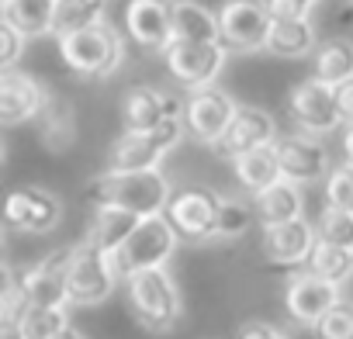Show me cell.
<instances>
[{
	"mask_svg": "<svg viewBox=\"0 0 353 339\" xmlns=\"http://www.w3.org/2000/svg\"><path fill=\"white\" fill-rule=\"evenodd\" d=\"M173 191L156 170H108L87 184V201L97 208H128L135 215H163Z\"/></svg>",
	"mask_w": 353,
	"mask_h": 339,
	"instance_id": "obj_1",
	"label": "cell"
},
{
	"mask_svg": "<svg viewBox=\"0 0 353 339\" xmlns=\"http://www.w3.org/2000/svg\"><path fill=\"white\" fill-rule=\"evenodd\" d=\"M128 308L142 329L170 332L181 322L184 301H181V291H176L173 277L166 274V267H149V270L128 274Z\"/></svg>",
	"mask_w": 353,
	"mask_h": 339,
	"instance_id": "obj_2",
	"label": "cell"
},
{
	"mask_svg": "<svg viewBox=\"0 0 353 339\" xmlns=\"http://www.w3.org/2000/svg\"><path fill=\"white\" fill-rule=\"evenodd\" d=\"M59 56L63 63L83 76V80H104L111 76L121 59H125V42L118 35V28L111 25H90L83 32H73V35H63L59 39Z\"/></svg>",
	"mask_w": 353,
	"mask_h": 339,
	"instance_id": "obj_3",
	"label": "cell"
},
{
	"mask_svg": "<svg viewBox=\"0 0 353 339\" xmlns=\"http://www.w3.org/2000/svg\"><path fill=\"white\" fill-rule=\"evenodd\" d=\"M184 118H163L152 132H125L108 152V170H156L159 159L184 138Z\"/></svg>",
	"mask_w": 353,
	"mask_h": 339,
	"instance_id": "obj_4",
	"label": "cell"
},
{
	"mask_svg": "<svg viewBox=\"0 0 353 339\" xmlns=\"http://www.w3.org/2000/svg\"><path fill=\"white\" fill-rule=\"evenodd\" d=\"M176 229L166 222V215H145L139 222V229L128 236V243L111 253L114 270L118 274H132V270H149V267H166V260L176 249Z\"/></svg>",
	"mask_w": 353,
	"mask_h": 339,
	"instance_id": "obj_5",
	"label": "cell"
},
{
	"mask_svg": "<svg viewBox=\"0 0 353 339\" xmlns=\"http://www.w3.org/2000/svg\"><path fill=\"white\" fill-rule=\"evenodd\" d=\"M114 280H118V270H114L111 253H104L90 239L77 243L73 260H70V274H66L70 301L73 305H101L111 298Z\"/></svg>",
	"mask_w": 353,
	"mask_h": 339,
	"instance_id": "obj_6",
	"label": "cell"
},
{
	"mask_svg": "<svg viewBox=\"0 0 353 339\" xmlns=\"http://www.w3.org/2000/svg\"><path fill=\"white\" fill-rule=\"evenodd\" d=\"M222 198L208 187H188L176 191L166 205V222L176 229L184 243H208L215 239V222H219Z\"/></svg>",
	"mask_w": 353,
	"mask_h": 339,
	"instance_id": "obj_7",
	"label": "cell"
},
{
	"mask_svg": "<svg viewBox=\"0 0 353 339\" xmlns=\"http://www.w3.org/2000/svg\"><path fill=\"white\" fill-rule=\"evenodd\" d=\"M166 70L173 73V80H181L191 90L212 87L225 66V42H184L173 39L166 49Z\"/></svg>",
	"mask_w": 353,
	"mask_h": 339,
	"instance_id": "obj_8",
	"label": "cell"
},
{
	"mask_svg": "<svg viewBox=\"0 0 353 339\" xmlns=\"http://www.w3.org/2000/svg\"><path fill=\"white\" fill-rule=\"evenodd\" d=\"M219 25H222L225 49L256 52V49H267L274 14L267 8V0H225L219 11Z\"/></svg>",
	"mask_w": 353,
	"mask_h": 339,
	"instance_id": "obj_9",
	"label": "cell"
},
{
	"mask_svg": "<svg viewBox=\"0 0 353 339\" xmlns=\"http://www.w3.org/2000/svg\"><path fill=\"white\" fill-rule=\"evenodd\" d=\"M288 118L294 121L298 132H308V135H329L332 128L343 125L336 111V90L315 76L298 83L288 94Z\"/></svg>",
	"mask_w": 353,
	"mask_h": 339,
	"instance_id": "obj_10",
	"label": "cell"
},
{
	"mask_svg": "<svg viewBox=\"0 0 353 339\" xmlns=\"http://www.w3.org/2000/svg\"><path fill=\"white\" fill-rule=\"evenodd\" d=\"M236 111H239V104L225 90L201 87V90H191V97L184 101V125L198 142L215 145L225 135V128L232 125Z\"/></svg>",
	"mask_w": 353,
	"mask_h": 339,
	"instance_id": "obj_11",
	"label": "cell"
},
{
	"mask_svg": "<svg viewBox=\"0 0 353 339\" xmlns=\"http://www.w3.org/2000/svg\"><path fill=\"white\" fill-rule=\"evenodd\" d=\"M274 149H277V159H281V174L288 181H294V184H315V181L332 174L329 149L315 135H308V132L281 135L274 142Z\"/></svg>",
	"mask_w": 353,
	"mask_h": 339,
	"instance_id": "obj_12",
	"label": "cell"
},
{
	"mask_svg": "<svg viewBox=\"0 0 353 339\" xmlns=\"http://www.w3.org/2000/svg\"><path fill=\"white\" fill-rule=\"evenodd\" d=\"M125 28L135 45L163 52L173 42V0H128Z\"/></svg>",
	"mask_w": 353,
	"mask_h": 339,
	"instance_id": "obj_13",
	"label": "cell"
},
{
	"mask_svg": "<svg viewBox=\"0 0 353 339\" xmlns=\"http://www.w3.org/2000/svg\"><path fill=\"white\" fill-rule=\"evenodd\" d=\"M274 142H277V125H274V118H270L263 107H243V104H239L232 125L225 128V135H222L212 149H215L222 159H239V156H246V152H253V149H260V145H274Z\"/></svg>",
	"mask_w": 353,
	"mask_h": 339,
	"instance_id": "obj_14",
	"label": "cell"
},
{
	"mask_svg": "<svg viewBox=\"0 0 353 339\" xmlns=\"http://www.w3.org/2000/svg\"><path fill=\"white\" fill-rule=\"evenodd\" d=\"M4 218H8V225L18 229V232H35V236H42V232H52V229L59 225L63 205H59L56 194H49V191H42V187H18V191H11V198H8Z\"/></svg>",
	"mask_w": 353,
	"mask_h": 339,
	"instance_id": "obj_15",
	"label": "cell"
},
{
	"mask_svg": "<svg viewBox=\"0 0 353 339\" xmlns=\"http://www.w3.org/2000/svg\"><path fill=\"white\" fill-rule=\"evenodd\" d=\"M332 305H339V287L322 280V277H315L312 270L291 277L288 287H284V308H288L291 322H298V325L312 329Z\"/></svg>",
	"mask_w": 353,
	"mask_h": 339,
	"instance_id": "obj_16",
	"label": "cell"
},
{
	"mask_svg": "<svg viewBox=\"0 0 353 339\" xmlns=\"http://www.w3.org/2000/svg\"><path fill=\"white\" fill-rule=\"evenodd\" d=\"M315 243H319V232H315V225H308L305 218L263 225V253H267V260H274V263H281V267L308 263Z\"/></svg>",
	"mask_w": 353,
	"mask_h": 339,
	"instance_id": "obj_17",
	"label": "cell"
},
{
	"mask_svg": "<svg viewBox=\"0 0 353 339\" xmlns=\"http://www.w3.org/2000/svg\"><path fill=\"white\" fill-rule=\"evenodd\" d=\"M46 101H49V94L28 73H4L0 76V121L4 125H21V121L39 118Z\"/></svg>",
	"mask_w": 353,
	"mask_h": 339,
	"instance_id": "obj_18",
	"label": "cell"
},
{
	"mask_svg": "<svg viewBox=\"0 0 353 339\" xmlns=\"http://www.w3.org/2000/svg\"><path fill=\"white\" fill-rule=\"evenodd\" d=\"M125 132H152L163 118H184V104L176 97H163L152 87H132L121 104Z\"/></svg>",
	"mask_w": 353,
	"mask_h": 339,
	"instance_id": "obj_19",
	"label": "cell"
},
{
	"mask_svg": "<svg viewBox=\"0 0 353 339\" xmlns=\"http://www.w3.org/2000/svg\"><path fill=\"white\" fill-rule=\"evenodd\" d=\"M73 249H77V246H63V249L42 256V260L25 274V284H28L32 305H63V301H70L66 274H70Z\"/></svg>",
	"mask_w": 353,
	"mask_h": 339,
	"instance_id": "obj_20",
	"label": "cell"
},
{
	"mask_svg": "<svg viewBox=\"0 0 353 339\" xmlns=\"http://www.w3.org/2000/svg\"><path fill=\"white\" fill-rule=\"evenodd\" d=\"M232 170H236L239 187L250 191V194H260V191H267L270 184H277V181L284 177L274 145H260V149H253V152L232 159Z\"/></svg>",
	"mask_w": 353,
	"mask_h": 339,
	"instance_id": "obj_21",
	"label": "cell"
},
{
	"mask_svg": "<svg viewBox=\"0 0 353 339\" xmlns=\"http://www.w3.org/2000/svg\"><path fill=\"white\" fill-rule=\"evenodd\" d=\"M173 39L184 42H222L219 14L194 0H173Z\"/></svg>",
	"mask_w": 353,
	"mask_h": 339,
	"instance_id": "obj_22",
	"label": "cell"
},
{
	"mask_svg": "<svg viewBox=\"0 0 353 339\" xmlns=\"http://www.w3.org/2000/svg\"><path fill=\"white\" fill-rule=\"evenodd\" d=\"M253 208H256V218H260L263 225L301 218V184L281 177V181L270 184L267 191L253 194Z\"/></svg>",
	"mask_w": 353,
	"mask_h": 339,
	"instance_id": "obj_23",
	"label": "cell"
},
{
	"mask_svg": "<svg viewBox=\"0 0 353 339\" xmlns=\"http://www.w3.org/2000/svg\"><path fill=\"white\" fill-rule=\"evenodd\" d=\"M263 52L284 56V59L308 56V52H315V28L308 25V18H274Z\"/></svg>",
	"mask_w": 353,
	"mask_h": 339,
	"instance_id": "obj_24",
	"label": "cell"
},
{
	"mask_svg": "<svg viewBox=\"0 0 353 339\" xmlns=\"http://www.w3.org/2000/svg\"><path fill=\"white\" fill-rule=\"evenodd\" d=\"M39 135H42L46 149H52V152H63V149L73 145V138H77V114H73L66 97L49 94V101H46V107L39 114Z\"/></svg>",
	"mask_w": 353,
	"mask_h": 339,
	"instance_id": "obj_25",
	"label": "cell"
},
{
	"mask_svg": "<svg viewBox=\"0 0 353 339\" xmlns=\"http://www.w3.org/2000/svg\"><path fill=\"white\" fill-rule=\"evenodd\" d=\"M139 222H142V215H135L128 208H97V218H94L87 239L94 246H101L104 253H118L128 243V236L139 229Z\"/></svg>",
	"mask_w": 353,
	"mask_h": 339,
	"instance_id": "obj_26",
	"label": "cell"
},
{
	"mask_svg": "<svg viewBox=\"0 0 353 339\" xmlns=\"http://www.w3.org/2000/svg\"><path fill=\"white\" fill-rule=\"evenodd\" d=\"M59 0H4V21L14 25L25 39H42L52 32Z\"/></svg>",
	"mask_w": 353,
	"mask_h": 339,
	"instance_id": "obj_27",
	"label": "cell"
},
{
	"mask_svg": "<svg viewBox=\"0 0 353 339\" xmlns=\"http://www.w3.org/2000/svg\"><path fill=\"white\" fill-rule=\"evenodd\" d=\"M312 76L336 87L343 80L353 76V42L350 39H329L322 45H315L312 56Z\"/></svg>",
	"mask_w": 353,
	"mask_h": 339,
	"instance_id": "obj_28",
	"label": "cell"
},
{
	"mask_svg": "<svg viewBox=\"0 0 353 339\" xmlns=\"http://www.w3.org/2000/svg\"><path fill=\"white\" fill-rule=\"evenodd\" d=\"M70 325L63 305H28L8 339H56Z\"/></svg>",
	"mask_w": 353,
	"mask_h": 339,
	"instance_id": "obj_29",
	"label": "cell"
},
{
	"mask_svg": "<svg viewBox=\"0 0 353 339\" xmlns=\"http://www.w3.org/2000/svg\"><path fill=\"white\" fill-rule=\"evenodd\" d=\"M108 11V0H59L56 4V21H52V35H73L83 32L90 25H101Z\"/></svg>",
	"mask_w": 353,
	"mask_h": 339,
	"instance_id": "obj_30",
	"label": "cell"
},
{
	"mask_svg": "<svg viewBox=\"0 0 353 339\" xmlns=\"http://www.w3.org/2000/svg\"><path fill=\"white\" fill-rule=\"evenodd\" d=\"M308 270L315 274V277H322V280H329V284H346L350 277H353V249H346V246H332V243H315V249H312V256H308Z\"/></svg>",
	"mask_w": 353,
	"mask_h": 339,
	"instance_id": "obj_31",
	"label": "cell"
},
{
	"mask_svg": "<svg viewBox=\"0 0 353 339\" xmlns=\"http://www.w3.org/2000/svg\"><path fill=\"white\" fill-rule=\"evenodd\" d=\"M4 305H0V322H4V332L11 336L14 325L21 322L25 308L32 305V294H28V284H25V274L18 270H4V298H0Z\"/></svg>",
	"mask_w": 353,
	"mask_h": 339,
	"instance_id": "obj_32",
	"label": "cell"
},
{
	"mask_svg": "<svg viewBox=\"0 0 353 339\" xmlns=\"http://www.w3.org/2000/svg\"><path fill=\"white\" fill-rule=\"evenodd\" d=\"M256 218V208H250L239 198H222L219 222H215V239H239Z\"/></svg>",
	"mask_w": 353,
	"mask_h": 339,
	"instance_id": "obj_33",
	"label": "cell"
},
{
	"mask_svg": "<svg viewBox=\"0 0 353 339\" xmlns=\"http://www.w3.org/2000/svg\"><path fill=\"white\" fill-rule=\"evenodd\" d=\"M315 232H319L322 243L353 249V212H343V208L325 205L322 215H319V222H315Z\"/></svg>",
	"mask_w": 353,
	"mask_h": 339,
	"instance_id": "obj_34",
	"label": "cell"
},
{
	"mask_svg": "<svg viewBox=\"0 0 353 339\" xmlns=\"http://www.w3.org/2000/svg\"><path fill=\"white\" fill-rule=\"evenodd\" d=\"M315 339H353V308L350 305H332L315 325H312Z\"/></svg>",
	"mask_w": 353,
	"mask_h": 339,
	"instance_id": "obj_35",
	"label": "cell"
},
{
	"mask_svg": "<svg viewBox=\"0 0 353 339\" xmlns=\"http://www.w3.org/2000/svg\"><path fill=\"white\" fill-rule=\"evenodd\" d=\"M325 205L353 212V166L343 163L325 177Z\"/></svg>",
	"mask_w": 353,
	"mask_h": 339,
	"instance_id": "obj_36",
	"label": "cell"
},
{
	"mask_svg": "<svg viewBox=\"0 0 353 339\" xmlns=\"http://www.w3.org/2000/svg\"><path fill=\"white\" fill-rule=\"evenodd\" d=\"M25 35L14 28V25H0V66H4V70H11L18 59H21V49H25Z\"/></svg>",
	"mask_w": 353,
	"mask_h": 339,
	"instance_id": "obj_37",
	"label": "cell"
},
{
	"mask_svg": "<svg viewBox=\"0 0 353 339\" xmlns=\"http://www.w3.org/2000/svg\"><path fill=\"white\" fill-rule=\"evenodd\" d=\"M319 0H267V8L274 18H308V11Z\"/></svg>",
	"mask_w": 353,
	"mask_h": 339,
	"instance_id": "obj_38",
	"label": "cell"
},
{
	"mask_svg": "<svg viewBox=\"0 0 353 339\" xmlns=\"http://www.w3.org/2000/svg\"><path fill=\"white\" fill-rule=\"evenodd\" d=\"M236 339H291V336H284V332L274 329L270 322H243Z\"/></svg>",
	"mask_w": 353,
	"mask_h": 339,
	"instance_id": "obj_39",
	"label": "cell"
},
{
	"mask_svg": "<svg viewBox=\"0 0 353 339\" xmlns=\"http://www.w3.org/2000/svg\"><path fill=\"white\" fill-rule=\"evenodd\" d=\"M332 90H336V111H339L343 125H350L353 121V76L343 80V83H336Z\"/></svg>",
	"mask_w": 353,
	"mask_h": 339,
	"instance_id": "obj_40",
	"label": "cell"
},
{
	"mask_svg": "<svg viewBox=\"0 0 353 339\" xmlns=\"http://www.w3.org/2000/svg\"><path fill=\"white\" fill-rule=\"evenodd\" d=\"M343 159L353 166V121L343 128Z\"/></svg>",
	"mask_w": 353,
	"mask_h": 339,
	"instance_id": "obj_41",
	"label": "cell"
},
{
	"mask_svg": "<svg viewBox=\"0 0 353 339\" xmlns=\"http://www.w3.org/2000/svg\"><path fill=\"white\" fill-rule=\"evenodd\" d=\"M56 339H83V336H80L77 329H70V325H66V329H63V332H59Z\"/></svg>",
	"mask_w": 353,
	"mask_h": 339,
	"instance_id": "obj_42",
	"label": "cell"
},
{
	"mask_svg": "<svg viewBox=\"0 0 353 339\" xmlns=\"http://www.w3.org/2000/svg\"><path fill=\"white\" fill-rule=\"evenodd\" d=\"M346 4H350V14H353V0H346Z\"/></svg>",
	"mask_w": 353,
	"mask_h": 339,
	"instance_id": "obj_43",
	"label": "cell"
}]
</instances>
